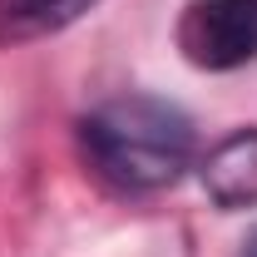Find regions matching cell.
I'll return each instance as SVG.
<instances>
[{
  "instance_id": "6da1fadb",
  "label": "cell",
  "mask_w": 257,
  "mask_h": 257,
  "mask_svg": "<svg viewBox=\"0 0 257 257\" xmlns=\"http://www.w3.org/2000/svg\"><path fill=\"white\" fill-rule=\"evenodd\" d=\"M79 149L114 188L159 193L193 163V119L159 94H119L79 119Z\"/></svg>"
},
{
  "instance_id": "7a4b0ae2",
  "label": "cell",
  "mask_w": 257,
  "mask_h": 257,
  "mask_svg": "<svg viewBox=\"0 0 257 257\" xmlns=\"http://www.w3.org/2000/svg\"><path fill=\"white\" fill-rule=\"evenodd\" d=\"M173 40L193 69H242L257 60V0H188Z\"/></svg>"
},
{
  "instance_id": "3957f363",
  "label": "cell",
  "mask_w": 257,
  "mask_h": 257,
  "mask_svg": "<svg viewBox=\"0 0 257 257\" xmlns=\"http://www.w3.org/2000/svg\"><path fill=\"white\" fill-rule=\"evenodd\" d=\"M203 193L213 198V208L237 213V208H257V128H237L223 144L208 149V159L198 163Z\"/></svg>"
},
{
  "instance_id": "277c9868",
  "label": "cell",
  "mask_w": 257,
  "mask_h": 257,
  "mask_svg": "<svg viewBox=\"0 0 257 257\" xmlns=\"http://www.w3.org/2000/svg\"><path fill=\"white\" fill-rule=\"evenodd\" d=\"M99 0H0V50L5 45H25L45 40L74 25L84 10H94Z\"/></svg>"
},
{
  "instance_id": "5b68a950",
  "label": "cell",
  "mask_w": 257,
  "mask_h": 257,
  "mask_svg": "<svg viewBox=\"0 0 257 257\" xmlns=\"http://www.w3.org/2000/svg\"><path fill=\"white\" fill-rule=\"evenodd\" d=\"M237 257H257V227L247 232V237H242V252H237Z\"/></svg>"
}]
</instances>
